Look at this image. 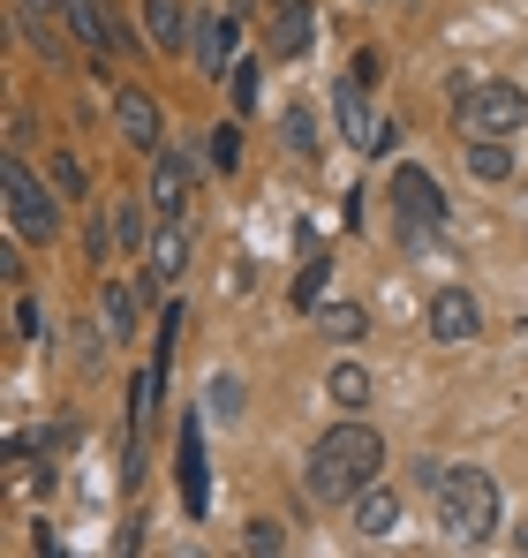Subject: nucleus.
Returning <instances> with one entry per match:
<instances>
[{"label":"nucleus","instance_id":"9","mask_svg":"<svg viewBox=\"0 0 528 558\" xmlns=\"http://www.w3.org/2000/svg\"><path fill=\"white\" fill-rule=\"evenodd\" d=\"M175 475H181V506H189V513H204V506H212V483H204V423H196V415H181Z\"/></svg>","mask_w":528,"mask_h":558},{"label":"nucleus","instance_id":"10","mask_svg":"<svg viewBox=\"0 0 528 558\" xmlns=\"http://www.w3.org/2000/svg\"><path fill=\"white\" fill-rule=\"evenodd\" d=\"M113 129H121L136 151H159L167 113H159V98H152V92H113Z\"/></svg>","mask_w":528,"mask_h":558},{"label":"nucleus","instance_id":"25","mask_svg":"<svg viewBox=\"0 0 528 558\" xmlns=\"http://www.w3.org/2000/svg\"><path fill=\"white\" fill-rule=\"evenodd\" d=\"M325 392H333L340 408H362V400H370V377L355 371V363H333V377H325Z\"/></svg>","mask_w":528,"mask_h":558},{"label":"nucleus","instance_id":"7","mask_svg":"<svg viewBox=\"0 0 528 558\" xmlns=\"http://www.w3.org/2000/svg\"><path fill=\"white\" fill-rule=\"evenodd\" d=\"M476 325H483V310H476L468 287H439V294H431V340H439V348H468Z\"/></svg>","mask_w":528,"mask_h":558},{"label":"nucleus","instance_id":"16","mask_svg":"<svg viewBox=\"0 0 528 558\" xmlns=\"http://www.w3.org/2000/svg\"><path fill=\"white\" fill-rule=\"evenodd\" d=\"M98 317H106L113 348H129V332H136V287H129V279H106V287H98Z\"/></svg>","mask_w":528,"mask_h":558},{"label":"nucleus","instance_id":"20","mask_svg":"<svg viewBox=\"0 0 528 558\" xmlns=\"http://www.w3.org/2000/svg\"><path fill=\"white\" fill-rule=\"evenodd\" d=\"M279 144L302 151V159H317V113H310V106H287V113H279Z\"/></svg>","mask_w":528,"mask_h":558},{"label":"nucleus","instance_id":"31","mask_svg":"<svg viewBox=\"0 0 528 558\" xmlns=\"http://www.w3.org/2000/svg\"><path fill=\"white\" fill-rule=\"evenodd\" d=\"M514 551H528V521H521V529H514Z\"/></svg>","mask_w":528,"mask_h":558},{"label":"nucleus","instance_id":"5","mask_svg":"<svg viewBox=\"0 0 528 558\" xmlns=\"http://www.w3.org/2000/svg\"><path fill=\"white\" fill-rule=\"evenodd\" d=\"M393 211H400V227H408V250L416 242H431L445 227V196H439V182L408 159V167H393Z\"/></svg>","mask_w":528,"mask_h":558},{"label":"nucleus","instance_id":"3","mask_svg":"<svg viewBox=\"0 0 528 558\" xmlns=\"http://www.w3.org/2000/svg\"><path fill=\"white\" fill-rule=\"evenodd\" d=\"M0 204H8V234L15 242H53L61 234V196H53V182H38V167L8 159L0 167Z\"/></svg>","mask_w":528,"mask_h":558},{"label":"nucleus","instance_id":"22","mask_svg":"<svg viewBox=\"0 0 528 558\" xmlns=\"http://www.w3.org/2000/svg\"><path fill=\"white\" fill-rule=\"evenodd\" d=\"M325 287H333V265H325V257H310V265L295 272L287 294H295V310H317V302H325Z\"/></svg>","mask_w":528,"mask_h":558},{"label":"nucleus","instance_id":"29","mask_svg":"<svg viewBox=\"0 0 528 558\" xmlns=\"http://www.w3.org/2000/svg\"><path fill=\"white\" fill-rule=\"evenodd\" d=\"M242 544H250L257 558H272V551H287V529H279V521H250V536H242Z\"/></svg>","mask_w":528,"mask_h":558},{"label":"nucleus","instance_id":"17","mask_svg":"<svg viewBox=\"0 0 528 558\" xmlns=\"http://www.w3.org/2000/svg\"><path fill=\"white\" fill-rule=\"evenodd\" d=\"M355 529H362V536H393V529H400V498H393L385 483H370V490L355 498Z\"/></svg>","mask_w":528,"mask_h":558},{"label":"nucleus","instance_id":"26","mask_svg":"<svg viewBox=\"0 0 528 558\" xmlns=\"http://www.w3.org/2000/svg\"><path fill=\"white\" fill-rule=\"evenodd\" d=\"M212 167H219V174H235V167H242V129H235V121H219V129H212Z\"/></svg>","mask_w":528,"mask_h":558},{"label":"nucleus","instance_id":"28","mask_svg":"<svg viewBox=\"0 0 528 558\" xmlns=\"http://www.w3.org/2000/svg\"><path fill=\"white\" fill-rule=\"evenodd\" d=\"M264 92V76H257V61H235V113H250Z\"/></svg>","mask_w":528,"mask_h":558},{"label":"nucleus","instance_id":"18","mask_svg":"<svg viewBox=\"0 0 528 558\" xmlns=\"http://www.w3.org/2000/svg\"><path fill=\"white\" fill-rule=\"evenodd\" d=\"M468 174L476 182H514V151H506V136H468Z\"/></svg>","mask_w":528,"mask_h":558},{"label":"nucleus","instance_id":"8","mask_svg":"<svg viewBox=\"0 0 528 558\" xmlns=\"http://www.w3.org/2000/svg\"><path fill=\"white\" fill-rule=\"evenodd\" d=\"M235 53H242V15H204L196 23V69L204 76H235Z\"/></svg>","mask_w":528,"mask_h":558},{"label":"nucleus","instance_id":"27","mask_svg":"<svg viewBox=\"0 0 528 558\" xmlns=\"http://www.w3.org/2000/svg\"><path fill=\"white\" fill-rule=\"evenodd\" d=\"M53 189L61 196H84V159L76 151H53Z\"/></svg>","mask_w":528,"mask_h":558},{"label":"nucleus","instance_id":"2","mask_svg":"<svg viewBox=\"0 0 528 558\" xmlns=\"http://www.w3.org/2000/svg\"><path fill=\"white\" fill-rule=\"evenodd\" d=\"M431 498H439V529L453 544H483L499 529V483L483 468H445Z\"/></svg>","mask_w":528,"mask_h":558},{"label":"nucleus","instance_id":"21","mask_svg":"<svg viewBox=\"0 0 528 558\" xmlns=\"http://www.w3.org/2000/svg\"><path fill=\"white\" fill-rule=\"evenodd\" d=\"M159 385H167V371L152 363L144 377H129V430H144L152 423V408H159Z\"/></svg>","mask_w":528,"mask_h":558},{"label":"nucleus","instance_id":"23","mask_svg":"<svg viewBox=\"0 0 528 558\" xmlns=\"http://www.w3.org/2000/svg\"><path fill=\"white\" fill-rule=\"evenodd\" d=\"M106 227H113V242H129V250H136V242H152V227H144V211H136L129 196H113V204H106Z\"/></svg>","mask_w":528,"mask_h":558},{"label":"nucleus","instance_id":"14","mask_svg":"<svg viewBox=\"0 0 528 558\" xmlns=\"http://www.w3.org/2000/svg\"><path fill=\"white\" fill-rule=\"evenodd\" d=\"M370 84H362V76H340V84H333V121H340V136H348L355 151H362V144H370V129H377V113H370Z\"/></svg>","mask_w":528,"mask_h":558},{"label":"nucleus","instance_id":"4","mask_svg":"<svg viewBox=\"0 0 528 558\" xmlns=\"http://www.w3.org/2000/svg\"><path fill=\"white\" fill-rule=\"evenodd\" d=\"M521 129H528L521 84H476L460 98V136H521Z\"/></svg>","mask_w":528,"mask_h":558},{"label":"nucleus","instance_id":"30","mask_svg":"<svg viewBox=\"0 0 528 558\" xmlns=\"http://www.w3.org/2000/svg\"><path fill=\"white\" fill-rule=\"evenodd\" d=\"M15 8H46V15H61V0H15Z\"/></svg>","mask_w":528,"mask_h":558},{"label":"nucleus","instance_id":"15","mask_svg":"<svg viewBox=\"0 0 528 558\" xmlns=\"http://www.w3.org/2000/svg\"><path fill=\"white\" fill-rule=\"evenodd\" d=\"M310 38H317V15H310L302 0H279V23H272V53H279V61H302V53H310Z\"/></svg>","mask_w":528,"mask_h":558},{"label":"nucleus","instance_id":"24","mask_svg":"<svg viewBox=\"0 0 528 558\" xmlns=\"http://www.w3.org/2000/svg\"><path fill=\"white\" fill-rule=\"evenodd\" d=\"M204 415H219V423H235V415H242V377H212V385H204Z\"/></svg>","mask_w":528,"mask_h":558},{"label":"nucleus","instance_id":"1","mask_svg":"<svg viewBox=\"0 0 528 558\" xmlns=\"http://www.w3.org/2000/svg\"><path fill=\"white\" fill-rule=\"evenodd\" d=\"M377 475H385V438H377L362 415L333 423V430L310 446V498H317V506H355Z\"/></svg>","mask_w":528,"mask_h":558},{"label":"nucleus","instance_id":"6","mask_svg":"<svg viewBox=\"0 0 528 558\" xmlns=\"http://www.w3.org/2000/svg\"><path fill=\"white\" fill-rule=\"evenodd\" d=\"M61 23L76 31V46H84L91 61H106V53H136V38H129V23L113 15V0H61Z\"/></svg>","mask_w":528,"mask_h":558},{"label":"nucleus","instance_id":"13","mask_svg":"<svg viewBox=\"0 0 528 558\" xmlns=\"http://www.w3.org/2000/svg\"><path fill=\"white\" fill-rule=\"evenodd\" d=\"M189 182H196V159H189V151H159V167H152V204H159V219H181Z\"/></svg>","mask_w":528,"mask_h":558},{"label":"nucleus","instance_id":"32","mask_svg":"<svg viewBox=\"0 0 528 558\" xmlns=\"http://www.w3.org/2000/svg\"><path fill=\"white\" fill-rule=\"evenodd\" d=\"M227 8H235V15H250V8H257V0H227Z\"/></svg>","mask_w":528,"mask_h":558},{"label":"nucleus","instance_id":"11","mask_svg":"<svg viewBox=\"0 0 528 558\" xmlns=\"http://www.w3.org/2000/svg\"><path fill=\"white\" fill-rule=\"evenodd\" d=\"M144 38H152V53H189L196 46L189 0H144Z\"/></svg>","mask_w":528,"mask_h":558},{"label":"nucleus","instance_id":"19","mask_svg":"<svg viewBox=\"0 0 528 558\" xmlns=\"http://www.w3.org/2000/svg\"><path fill=\"white\" fill-rule=\"evenodd\" d=\"M317 332H325L333 348H348V340L370 332V310H362V302H317Z\"/></svg>","mask_w":528,"mask_h":558},{"label":"nucleus","instance_id":"12","mask_svg":"<svg viewBox=\"0 0 528 558\" xmlns=\"http://www.w3.org/2000/svg\"><path fill=\"white\" fill-rule=\"evenodd\" d=\"M144 250H152V279H144V294H159V287H175V279L189 272V227H181V219H159Z\"/></svg>","mask_w":528,"mask_h":558}]
</instances>
